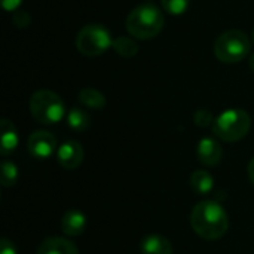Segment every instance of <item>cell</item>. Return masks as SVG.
Listing matches in <instances>:
<instances>
[{
    "mask_svg": "<svg viewBox=\"0 0 254 254\" xmlns=\"http://www.w3.org/2000/svg\"><path fill=\"white\" fill-rule=\"evenodd\" d=\"M140 252L141 254H173V246L168 238L158 234H150L141 240Z\"/></svg>",
    "mask_w": 254,
    "mask_h": 254,
    "instance_id": "obj_13",
    "label": "cell"
},
{
    "mask_svg": "<svg viewBox=\"0 0 254 254\" xmlns=\"http://www.w3.org/2000/svg\"><path fill=\"white\" fill-rule=\"evenodd\" d=\"M18 168L12 161H3L1 164V186L12 188L18 182Z\"/></svg>",
    "mask_w": 254,
    "mask_h": 254,
    "instance_id": "obj_18",
    "label": "cell"
},
{
    "mask_svg": "<svg viewBox=\"0 0 254 254\" xmlns=\"http://www.w3.org/2000/svg\"><path fill=\"white\" fill-rule=\"evenodd\" d=\"M67 124L68 127L76 131V132H83L89 128L91 125V118L89 115L80 109V107H73L71 110H68L67 113Z\"/></svg>",
    "mask_w": 254,
    "mask_h": 254,
    "instance_id": "obj_16",
    "label": "cell"
},
{
    "mask_svg": "<svg viewBox=\"0 0 254 254\" xmlns=\"http://www.w3.org/2000/svg\"><path fill=\"white\" fill-rule=\"evenodd\" d=\"M249 65H250V70L254 73V54L250 57V60H249Z\"/></svg>",
    "mask_w": 254,
    "mask_h": 254,
    "instance_id": "obj_25",
    "label": "cell"
},
{
    "mask_svg": "<svg viewBox=\"0 0 254 254\" xmlns=\"http://www.w3.org/2000/svg\"><path fill=\"white\" fill-rule=\"evenodd\" d=\"M27 149L34 159H49L57 150V138L49 131H34L27 140Z\"/></svg>",
    "mask_w": 254,
    "mask_h": 254,
    "instance_id": "obj_7",
    "label": "cell"
},
{
    "mask_svg": "<svg viewBox=\"0 0 254 254\" xmlns=\"http://www.w3.org/2000/svg\"><path fill=\"white\" fill-rule=\"evenodd\" d=\"M36 254H79V250L67 238L49 237L40 243Z\"/></svg>",
    "mask_w": 254,
    "mask_h": 254,
    "instance_id": "obj_11",
    "label": "cell"
},
{
    "mask_svg": "<svg viewBox=\"0 0 254 254\" xmlns=\"http://www.w3.org/2000/svg\"><path fill=\"white\" fill-rule=\"evenodd\" d=\"M22 0H1V6L7 12H15L21 6Z\"/></svg>",
    "mask_w": 254,
    "mask_h": 254,
    "instance_id": "obj_23",
    "label": "cell"
},
{
    "mask_svg": "<svg viewBox=\"0 0 254 254\" xmlns=\"http://www.w3.org/2000/svg\"><path fill=\"white\" fill-rule=\"evenodd\" d=\"M247 174H249V179L252 182V185L254 186V158L249 162V167H247Z\"/></svg>",
    "mask_w": 254,
    "mask_h": 254,
    "instance_id": "obj_24",
    "label": "cell"
},
{
    "mask_svg": "<svg viewBox=\"0 0 254 254\" xmlns=\"http://www.w3.org/2000/svg\"><path fill=\"white\" fill-rule=\"evenodd\" d=\"M252 39H253V42H254V28H253V33H252Z\"/></svg>",
    "mask_w": 254,
    "mask_h": 254,
    "instance_id": "obj_26",
    "label": "cell"
},
{
    "mask_svg": "<svg viewBox=\"0 0 254 254\" xmlns=\"http://www.w3.org/2000/svg\"><path fill=\"white\" fill-rule=\"evenodd\" d=\"M61 231L67 237H80L86 229V216L79 210H68L61 219Z\"/></svg>",
    "mask_w": 254,
    "mask_h": 254,
    "instance_id": "obj_10",
    "label": "cell"
},
{
    "mask_svg": "<svg viewBox=\"0 0 254 254\" xmlns=\"http://www.w3.org/2000/svg\"><path fill=\"white\" fill-rule=\"evenodd\" d=\"M12 19H13V24L16 27H27L30 22V15L24 10H15Z\"/></svg>",
    "mask_w": 254,
    "mask_h": 254,
    "instance_id": "obj_21",
    "label": "cell"
},
{
    "mask_svg": "<svg viewBox=\"0 0 254 254\" xmlns=\"http://www.w3.org/2000/svg\"><path fill=\"white\" fill-rule=\"evenodd\" d=\"M196 155H198V159L202 165L217 167L223 158V147L216 138L205 137V138L199 140Z\"/></svg>",
    "mask_w": 254,
    "mask_h": 254,
    "instance_id": "obj_9",
    "label": "cell"
},
{
    "mask_svg": "<svg viewBox=\"0 0 254 254\" xmlns=\"http://www.w3.org/2000/svg\"><path fill=\"white\" fill-rule=\"evenodd\" d=\"M79 103L83 104L85 107L88 109H95V110H100L106 106L107 100L106 97L103 95V92H100L98 89H94V88H85L79 92Z\"/></svg>",
    "mask_w": 254,
    "mask_h": 254,
    "instance_id": "obj_15",
    "label": "cell"
},
{
    "mask_svg": "<svg viewBox=\"0 0 254 254\" xmlns=\"http://www.w3.org/2000/svg\"><path fill=\"white\" fill-rule=\"evenodd\" d=\"M0 254H16V249H15V246H13V243L10 240H7V238L1 240Z\"/></svg>",
    "mask_w": 254,
    "mask_h": 254,
    "instance_id": "obj_22",
    "label": "cell"
},
{
    "mask_svg": "<svg viewBox=\"0 0 254 254\" xmlns=\"http://www.w3.org/2000/svg\"><path fill=\"white\" fill-rule=\"evenodd\" d=\"M112 48L122 58H134L138 54L137 42L132 37H128V36H119V37L113 39Z\"/></svg>",
    "mask_w": 254,
    "mask_h": 254,
    "instance_id": "obj_17",
    "label": "cell"
},
{
    "mask_svg": "<svg viewBox=\"0 0 254 254\" xmlns=\"http://www.w3.org/2000/svg\"><path fill=\"white\" fill-rule=\"evenodd\" d=\"M189 220L195 234L207 241L223 238L229 229V216L226 210L213 199L198 202L192 208Z\"/></svg>",
    "mask_w": 254,
    "mask_h": 254,
    "instance_id": "obj_1",
    "label": "cell"
},
{
    "mask_svg": "<svg viewBox=\"0 0 254 254\" xmlns=\"http://www.w3.org/2000/svg\"><path fill=\"white\" fill-rule=\"evenodd\" d=\"M189 183L196 195H208L214 188V177L205 170H196L192 173Z\"/></svg>",
    "mask_w": 254,
    "mask_h": 254,
    "instance_id": "obj_14",
    "label": "cell"
},
{
    "mask_svg": "<svg viewBox=\"0 0 254 254\" xmlns=\"http://www.w3.org/2000/svg\"><path fill=\"white\" fill-rule=\"evenodd\" d=\"M30 113L42 125H55L65 115L64 101L58 94L49 89H39L30 98Z\"/></svg>",
    "mask_w": 254,
    "mask_h": 254,
    "instance_id": "obj_4",
    "label": "cell"
},
{
    "mask_svg": "<svg viewBox=\"0 0 254 254\" xmlns=\"http://www.w3.org/2000/svg\"><path fill=\"white\" fill-rule=\"evenodd\" d=\"M214 121L216 119H214L213 113L207 109H201L193 115V122L199 128H208L211 125H214Z\"/></svg>",
    "mask_w": 254,
    "mask_h": 254,
    "instance_id": "obj_20",
    "label": "cell"
},
{
    "mask_svg": "<svg viewBox=\"0 0 254 254\" xmlns=\"http://www.w3.org/2000/svg\"><path fill=\"white\" fill-rule=\"evenodd\" d=\"M85 159V149L76 140L64 141L57 150V161L64 170H76Z\"/></svg>",
    "mask_w": 254,
    "mask_h": 254,
    "instance_id": "obj_8",
    "label": "cell"
},
{
    "mask_svg": "<svg viewBox=\"0 0 254 254\" xmlns=\"http://www.w3.org/2000/svg\"><path fill=\"white\" fill-rule=\"evenodd\" d=\"M112 45L113 39L110 31L100 24H88L76 34V48L85 57L103 55Z\"/></svg>",
    "mask_w": 254,
    "mask_h": 254,
    "instance_id": "obj_6",
    "label": "cell"
},
{
    "mask_svg": "<svg viewBox=\"0 0 254 254\" xmlns=\"http://www.w3.org/2000/svg\"><path fill=\"white\" fill-rule=\"evenodd\" d=\"M162 9L170 13V15H182L185 13L189 6H190V0H161Z\"/></svg>",
    "mask_w": 254,
    "mask_h": 254,
    "instance_id": "obj_19",
    "label": "cell"
},
{
    "mask_svg": "<svg viewBox=\"0 0 254 254\" xmlns=\"http://www.w3.org/2000/svg\"><path fill=\"white\" fill-rule=\"evenodd\" d=\"M250 39L241 30H228L214 42V55L219 61L235 64L243 61L250 54Z\"/></svg>",
    "mask_w": 254,
    "mask_h": 254,
    "instance_id": "obj_5",
    "label": "cell"
},
{
    "mask_svg": "<svg viewBox=\"0 0 254 254\" xmlns=\"http://www.w3.org/2000/svg\"><path fill=\"white\" fill-rule=\"evenodd\" d=\"M0 129H1L0 153H1V156H7V155L13 153L18 147V143H19L18 131H16L13 122L9 119L0 121Z\"/></svg>",
    "mask_w": 254,
    "mask_h": 254,
    "instance_id": "obj_12",
    "label": "cell"
},
{
    "mask_svg": "<svg viewBox=\"0 0 254 254\" xmlns=\"http://www.w3.org/2000/svg\"><path fill=\"white\" fill-rule=\"evenodd\" d=\"M164 13L162 10L150 3L140 4L134 7L125 21V27L131 37L140 40H149L156 37L164 28Z\"/></svg>",
    "mask_w": 254,
    "mask_h": 254,
    "instance_id": "obj_2",
    "label": "cell"
},
{
    "mask_svg": "<svg viewBox=\"0 0 254 254\" xmlns=\"http://www.w3.org/2000/svg\"><path fill=\"white\" fill-rule=\"evenodd\" d=\"M252 128V118L243 109H229L220 113L213 125V132L217 138L226 143L243 140Z\"/></svg>",
    "mask_w": 254,
    "mask_h": 254,
    "instance_id": "obj_3",
    "label": "cell"
}]
</instances>
